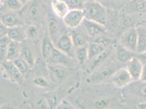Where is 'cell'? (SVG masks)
<instances>
[{
  "mask_svg": "<svg viewBox=\"0 0 146 109\" xmlns=\"http://www.w3.org/2000/svg\"><path fill=\"white\" fill-rule=\"evenodd\" d=\"M137 31V44L136 51L138 54L146 51V28L138 25L136 27Z\"/></svg>",
  "mask_w": 146,
  "mask_h": 109,
  "instance_id": "cell-19",
  "label": "cell"
},
{
  "mask_svg": "<svg viewBox=\"0 0 146 109\" xmlns=\"http://www.w3.org/2000/svg\"><path fill=\"white\" fill-rule=\"evenodd\" d=\"M11 41L7 36L0 38V61L1 62L6 61L7 51Z\"/></svg>",
  "mask_w": 146,
  "mask_h": 109,
  "instance_id": "cell-27",
  "label": "cell"
},
{
  "mask_svg": "<svg viewBox=\"0 0 146 109\" xmlns=\"http://www.w3.org/2000/svg\"><path fill=\"white\" fill-rule=\"evenodd\" d=\"M139 25H140L141 26L146 28V14H145V17L143 18V19L141 20V23Z\"/></svg>",
  "mask_w": 146,
  "mask_h": 109,
  "instance_id": "cell-43",
  "label": "cell"
},
{
  "mask_svg": "<svg viewBox=\"0 0 146 109\" xmlns=\"http://www.w3.org/2000/svg\"><path fill=\"white\" fill-rule=\"evenodd\" d=\"M51 7L54 14L58 18L62 19L69 11L66 3L63 0H52Z\"/></svg>",
  "mask_w": 146,
  "mask_h": 109,
  "instance_id": "cell-17",
  "label": "cell"
},
{
  "mask_svg": "<svg viewBox=\"0 0 146 109\" xmlns=\"http://www.w3.org/2000/svg\"><path fill=\"white\" fill-rule=\"evenodd\" d=\"M132 52L119 44L116 48V57L118 61L121 63H128L134 56Z\"/></svg>",
  "mask_w": 146,
  "mask_h": 109,
  "instance_id": "cell-24",
  "label": "cell"
},
{
  "mask_svg": "<svg viewBox=\"0 0 146 109\" xmlns=\"http://www.w3.org/2000/svg\"><path fill=\"white\" fill-rule=\"evenodd\" d=\"M139 90L141 96L146 97V83H144L143 84L140 86Z\"/></svg>",
  "mask_w": 146,
  "mask_h": 109,
  "instance_id": "cell-39",
  "label": "cell"
},
{
  "mask_svg": "<svg viewBox=\"0 0 146 109\" xmlns=\"http://www.w3.org/2000/svg\"><path fill=\"white\" fill-rule=\"evenodd\" d=\"M38 28L35 25H30L26 27V33L28 39H35L38 36Z\"/></svg>",
  "mask_w": 146,
  "mask_h": 109,
  "instance_id": "cell-32",
  "label": "cell"
},
{
  "mask_svg": "<svg viewBox=\"0 0 146 109\" xmlns=\"http://www.w3.org/2000/svg\"><path fill=\"white\" fill-rule=\"evenodd\" d=\"M67 5L69 10L84 9L86 2L84 0H63Z\"/></svg>",
  "mask_w": 146,
  "mask_h": 109,
  "instance_id": "cell-31",
  "label": "cell"
},
{
  "mask_svg": "<svg viewBox=\"0 0 146 109\" xmlns=\"http://www.w3.org/2000/svg\"><path fill=\"white\" fill-rule=\"evenodd\" d=\"M85 18L84 9H72L69 11L62 20L63 24L67 27L75 29L82 24Z\"/></svg>",
  "mask_w": 146,
  "mask_h": 109,
  "instance_id": "cell-3",
  "label": "cell"
},
{
  "mask_svg": "<svg viewBox=\"0 0 146 109\" xmlns=\"http://www.w3.org/2000/svg\"><path fill=\"white\" fill-rule=\"evenodd\" d=\"M48 36L55 45L58 38L60 37V25L58 20L54 17L50 15L48 19Z\"/></svg>",
  "mask_w": 146,
  "mask_h": 109,
  "instance_id": "cell-15",
  "label": "cell"
},
{
  "mask_svg": "<svg viewBox=\"0 0 146 109\" xmlns=\"http://www.w3.org/2000/svg\"><path fill=\"white\" fill-rule=\"evenodd\" d=\"M1 67L3 75L9 80L17 83L22 82L23 75L20 72L13 61L2 62Z\"/></svg>",
  "mask_w": 146,
  "mask_h": 109,
  "instance_id": "cell-7",
  "label": "cell"
},
{
  "mask_svg": "<svg viewBox=\"0 0 146 109\" xmlns=\"http://www.w3.org/2000/svg\"><path fill=\"white\" fill-rule=\"evenodd\" d=\"M8 28L4 24L0 19V38L7 35Z\"/></svg>",
  "mask_w": 146,
  "mask_h": 109,
  "instance_id": "cell-37",
  "label": "cell"
},
{
  "mask_svg": "<svg viewBox=\"0 0 146 109\" xmlns=\"http://www.w3.org/2000/svg\"><path fill=\"white\" fill-rule=\"evenodd\" d=\"M48 68L51 80L55 82H61L67 77L69 69L60 65L48 63Z\"/></svg>",
  "mask_w": 146,
  "mask_h": 109,
  "instance_id": "cell-10",
  "label": "cell"
},
{
  "mask_svg": "<svg viewBox=\"0 0 146 109\" xmlns=\"http://www.w3.org/2000/svg\"><path fill=\"white\" fill-rule=\"evenodd\" d=\"M84 1H85L86 2V0H84Z\"/></svg>",
  "mask_w": 146,
  "mask_h": 109,
  "instance_id": "cell-48",
  "label": "cell"
},
{
  "mask_svg": "<svg viewBox=\"0 0 146 109\" xmlns=\"http://www.w3.org/2000/svg\"><path fill=\"white\" fill-rule=\"evenodd\" d=\"M85 18L101 24L104 25L106 20V10L103 5L97 1L86 2L84 8Z\"/></svg>",
  "mask_w": 146,
  "mask_h": 109,
  "instance_id": "cell-1",
  "label": "cell"
},
{
  "mask_svg": "<svg viewBox=\"0 0 146 109\" xmlns=\"http://www.w3.org/2000/svg\"><path fill=\"white\" fill-rule=\"evenodd\" d=\"M4 5L8 10L15 12L21 11L24 6L19 0H5Z\"/></svg>",
  "mask_w": 146,
  "mask_h": 109,
  "instance_id": "cell-28",
  "label": "cell"
},
{
  "mask_svg": "<svg viewBox=\"0 0 146 109\" xmlns=\"http://www.w3.org/2000/svg\"><path fill=\"white\" fill-rule=\"evenodd\" d=\"M110 101L108 98H100L98 99L94 103V108L96 109H106L110 105Z\"/></svg>",
  "mask_w": 146,
  "mask_h": 109,
  "instance_id": "cell-33",
  "label": "cell"
},
{
  "mask_svg": "<svg viewBox=\"0 0 146 109\" xmlns=\"http://www.w3.org/2000/svg\"><path fill=\"white\" fill-rule=\"evenodd\" d=\"M26 5V14L29 18L36 20L39 18L42 12V5L41 0H31Z\"/></svg>",
  "mask_w": 146,
  "mask_h": 109,
  "instance_id": "cell-14",
  "label": "cell"
},
{
  "mask_svg": "<svg viewBox=\"0 0 146 109\" xmlns=\"http://www.w3.org/2000/svg\"><path fill=\"white\" fill-rule=\"evenodd\" d=\"M72 30H73L69 33V35L71 37L75 48L85 45L88 43V37H86V33L85 34L81 31L76 30V29Z\"/></svg>",
  "mask_w": 146,
  "mask_h": 109,
  "instance_id": "cell-20",
  "label": "cell"
},
{
  "mask_svg": "<svg viewBox=\"0 0 146 109\" xmlns=\"http://www.w3.org/2000/svg\"><path fill=\"white\" fill-rule=\"evenodd\" d=\"M55 45L50 38L48 35L44 37L42 44V54L44 60L46 61L51 54Z\"/></svg>",
  "mask_w": 146,
  "mask_h": 109,
  "instance_id": "cell-25",
  "label": "cell"
},
{
  "mask_svg": "<svg viewBox=\"0 0 146 109\" xmlns=\"http://www.w3.org/2000/svg\"><path fill=\"white\" fill-rule=\"evenodd\" d=\"M46 61L47 63L60 65L69 69L73 68L75 66L73 58L64 54L56 47L54 48L48 59Z\"/></svg>",
  "mask_w": 146,
  "mask_h": 109,
  "instance_id": "cell-2",
  "label": "cell"
},
{
  "mask_svg": "<svg viewBox=\"0 0 146 109\" xmlns=\"http://www.w3.org/2000/svg\"><path fill=\"white\" fill-rule=\"evenodd\" d=\"M74 107L66 100H63L59 104L56 109H74Z\"/></svg>",
  "mask_w": 146,
  "mask_h": 109,
  "instance_id": "cell-36",
  "label": "cell"
},
{
  "mask_svg": "<svg viewBox=\"0 0 146 109\" xmlns=\"http://www.w3.org/2000/svg\"><path fill=\"white\" fill-rule=\"evenodd\" d=\"M36 109H50L45 97L40 98L36 103Z\"/></svg>",
  "mask_w": 146,
  "mask_h": 109,
  "instance_id": "cell-35",
  "label": "cell"
},
{
  "mask_svg": "<svg viewBox=\"0 0 146 109\" xmlns=\"http://www.w3.org/2000/svg\"><path fill=\"white\" fill-rule=\"evenodd\" d=\"M2 1H3V0H0V5H1V3H2Z\"/></svg>",
  "mask_w": 146,
  "mask_h": 109,
  "instance_id": "cell-47",
  "label": "cell"
},
{
  "mask_svg": "<svg viewBox=\"0 0 146 109\" xmlns=\"http://www.w3.org/2000/svg\"><path fill=\"white\" fill-rule=\"evenodd\" d=\"M24 6L26 5L27 3H29L31 0H19Z\"/></svg>",
  "mask_w": 146,
  "mask_h": 109,
  "instance_id": "cell-44",
  "label": "cell"
},
{
  "mask_svg": "<svg viewBox=\"0 0 146 109\" xmlns=\"http://www.w3.org/2000/svg\"><path fill=\"white\" fill-rule=\"evenodd\" d=\"M0 109H13V106L10 103H6L1 105Z\"/></svg>",
  "mask_w": 146,
  "mask_h": 109,
  "instance_id": "cell-41",
  "label": "cell"
},
{
  "mask_svg": "<svg viewBox=\"0 0 146 109\" xmlns=\"http://www.w3.org/2000/svg\"><path fill=\"white\" fill-rule=\"evenodd\" d=\"M145 1H146V0H145Z\"/></svg>",
  "mask_w": 146,
  "mask_h": 109,
  "instance_id": "cell-50",
  "label": "cell"
},
{
  "mask_svg": "<svg viewBox=\"0 0 146 109\" xmlns=\"http://www.w3.org/2000/svg\"><path fill=\"white\" fill-rule=\"evenodd\" d=\"M82 24H83L86 33L91 38H97L107 35V31L104 25L86 18Z\"/></svg>",
  "mask_w": 146,
  "mask_h": 109,
  "instance_id": "cell-6",
  "label": "cell"
},
{
  "mask_svg": "<svg viewBox=\"0 0 146 109\" xmlns=\"http://www.w3.org/2000/svg\"><path fill=\"white\" fill-rule=\"evenodd\" d=\"M107 0H98L97 1L98 2H100L101 3V2H106Z\"/></svg>",
  "mask_w": 146,
  "mask_h": 109,
  "instance_id": "cell-45",
  "label": "cell"
},
{
  "mask_svg": "<svg viewBox=\"0 0 146 109\" xmlns=\"http://www.w3.org/2000/svg\"><path fill=\"white\" fill-rule=\"evenodd\" d=\"M110 54L111 52L109 50H107L106 49L102 53L97 55L91 61H91V62L88 68L90 74L101 67L109 57Z\"/></svg>",
  "mask_w": 146,
  "mask_h": 109,
  "instance_id": "cell-18",
  "label": "cell"
},
{
  "mask_svg": "<svg viewBox=\"0 0 146 109\" xmlns=\"http://www.w3.org/2000/svg\"><path fill=\"white\" fill-rule=\"evenodd\" d=\"M116 1H118V2H119V1H121L122 0H116Z\"/></svg>",
  "mask_w": 146,
  "mask_h": 109,
  "instance_id": "cell-46",
  "label": "cell"
},
{
  "mask_svg": "<svg viewBox=\"0 0 146 109\" xmlns=\"http://www.w3.org/2000/svg\"><path fill=\"white\" fill-rule=\"evenodd\" d=\"M143 67V64L137 56H134L128 62L127 69L133 81L140 80V75Z\"/></svg>",
  "mask_w": 146,
  "mask_h": 109,
  "instance_id": "cell-12",
  "label": "cell"
},
{
  "mask_svg": "<svg viewBox=\"0 0 146 109\" xmlns=\"http://www.w3.org/2000/svg\"><path fill=\"white\" fill-rule=\"evenodd\" d=\"M129 14H146V1L129 0L125 6Z\"/></svg>",
  "mask_w": 146,
  "mask_h": 109,
  "instance_id": "cell-11",
  "label": "cell"
},
{
  "mask_svg": "<svg viewBox=\"0 0 146 109\" xmlns=\"http://www.w3.org/2000/svg\"><path fill=\"white\" fill-rule=\"evenodd\" d=\"M74 109H76V108H74Z\"/></svg>",
  "mask_w": 146,
  "mask_h": 109,
  "instance_id": "cell-49",
  "label": "cell"
},
{
  "mask_svg": "<svg viewBox=\"0 0 146 109\" xmlns=\"http://www.w3.org/2000/svg\"><path fill=\"white\" fill-rule=\"evenodd\" d=\"M7 36L13 42L19 43L23 42L27 39L26 27L24 26H20L9 28Z\"/></svg>",
  "mask_w": 146,
  "mask_h": 109,
  "instance_id": "cell-16",
  "label": "cell"
},
{
  "mask_svg": "<svg viewBox=\"0 0 146 109\" xmlns=\"http://www.w3.org/2000/svg\"><path fill=\"white\" fill-rule=\"evenodd\" d=\"M6 13L2 14L0 16V19L2 23L9 28H12L14 27L24 26V22L15 12Z\"/></svg>",
  "mask_w": 146,
  "mask_h": 109,
  "instance_id": "cell-13",
  "label": "cell"
},
{
  "mask_svg": "<svg viewBox=\"0 0 146 109\" xmlns=\"http://www.w3.org/2000/svg\"><path fill=\"white\" fill-rule=\"evenodd\" d=\"M106 49L105 47L102 44L97 42H92L88 43V60L91 61L97 55L102 53Z\"/></svg>",
  "mask_w": 146,
  "mask_h": 109,
  "instance_id": "cell-23",
  "label": "cell"
},
{
  "mask_svg": "<svg viewBox=\"0 0 146 109\" xmlns=\"http://www.w3.org/2000/svg\"><path fill=\"white\" fill-rule=\"evenodd\" d=\"M139 80L143 83H146V64H143Z\"/></svg>",
  "mask_w": 146,
  "mask_h": 109,
  "instance_id": "cell-38",
  "label": "cell"
},
{
  "mask_svg": "<svg viewBox=\"0 0 146 109\" xmlns=\"http://www.w3.org/2000/svg\"><path fill=\"white\" fill-rule=\"evenodd\" d=\"M137 57L140 59V61L142 62L143 64H146V51L143 53L138 54Z\"/></svg>",
  "mask_w": 146,
  "mask_h": 109,
  "instance_id": "cell-40",
  "label": "cell"
},
{
  "mask_svg": "<svg viewBox=\"0 0 146 109\" xmlns=\"http://www.w3.org/2000/svg\"><path fill=\"white\" fill-rule=\"evenodd\" d=\"M21 43L11 41L7 51L6 61H14L20 57Z\"/></svg>",
  "mask_w": 146,
  "mask_h": 109,
  "instance_id": "cell-21",
  "label": "cell"
},
{
  "mask_svg": "<svg viewBox=\"0 0 146 109\" xmlns=\"http://www.w3.org/2000/svg\"><path fill=\"white\" fill-rule=\"evenodd\" d=\"M55 47L72 58L75 56V47L69 33H62L55 43Z\"/></svg>",
  "mask_w": 146,
  "mask_h": 109,
  "instance_id": "cell-8",
  "label": "cell"
},
{
  "mask_svg": "<svg viewBox=\"0 0 146 109\" xmlns=\"http://www.w3.org/2000/svg\"><path fill=\"white\" fill-rule=\"evenodd\" d=\"M75 57L80 64H84L86 61H88V44L76 48Z\"/></svg>",
  "mask_w": 146,
  "mask_h": 109,
  "instance_id": "cell-26",
  "label": "cell"
},
{
  "mask_svg": "<svg viewBox=\"0 0 146 109\" xmlns=\"http://www.w3.org/2000/svg\"><path fill=\"white\" fill-rule=\"evenodd\" d=\"M13 62L23 75L28 73L31 68L30 65L21 57H19L17 59Z\"/></svg>",
  "mask_w": 146,
  "mask_h": 109,
  "instance_id": "cell-29",
  "label": "cell"
},
{
  "mask_svg": "<svg viewBox=\"0 0 146 109\" xmlns=\"http://www.w3.org/2000/svg\"><path fill=\"white\" fill-rule=\"evenodd\" d=\"M137 44V31L136 27L125 31L120 38V44L132 53H136Z\"/></svg>",
  "mask_w": 146,
  "mask_h": 109,
  "instance_id": "cell-4",
  "label": "cell"
},
{
  "mask_svg": "<svg viewBox=\"0 0 146 109\" xmlns=\"http://www.w3.org/2000/svg\"><path fill=\"white\" fill-rule=\"evenodd\" d=\"M115 72V68L113 66H109L103 68L100 67L91 73L90 76L86 79V81L88 84L99 83L111 78Z\"/></svg>",
  "mask_w": 146,
  "mask_h": 109,
  "instance_id": "cell-5",
  "label": "cell"
},
{
  "mask_svg": "<svg viewBox=\"0 0 146 109\" xmlns=\"http://www.w3.org/2000/svg\"><path fill=\"white\" fill-rule=\"evenodd\" d=\"M111 79L113 84L118 88H123L133 81L127 68L117 69L111 76Z\"/></svg>",
  "mask_w": 146,
  "mask_h": 109,
  "instance_id": "cell-9",
  "label": "cell"
},
{
  "mask_svg": "<svg viewBox=\"0 0 146 109\" xmlns=\"http://www.w3.org/2000/svg\"><path fill=\"white\" fill-rule=\"evenodd\" d=\"M137 108L138 109H146V102L138 104Z\"/></svg>",
  "mask_w": 146,
  "mask_h": 109,
  "instance_id": "cell-42",
  "label": "cell"
},
{
  "mask_svg": "<svg viewBox=\"0 0 146 109\" xmlns=\"http://www.w3.org/2000/svg\"><path fill=\"white\" fill-rule=\"evenodd\" d=\"M33 84L39 87H46L48 86V82L42 76H37L33 80Z\"/></svg>",
  "mask_w": 146,
  "mask_h": 109,
  "instance_id": "cell-34",
  "label": "cell"
},
{
  "mask_svg": "<svg viewBox=\"0 0 146 109\" xmlns=\"http://www.w3.org/2000/svg\"><path fill=\"white\" fill-rule=\"evenodd\" d=\"M21 54L20 57L24 60L30 66L31 68L33 67L35 64L36 58L35 54L31 47L28 45H21Z\"/></svg>",
  "mask_w": 146,
  "mask_h": 109,
  "instance_id": "cell-22",
  "label": "cell"
},
{
  "mask_svg": "<svg viewBox=\"0 0 146 109\" xmlns=\"http://www.w3.org/2000/svg\"><path fill=\"white\" fill-rule=\"evenodd\" d=\"M45 98L48 104L50 109H56L59 105V97L56 93L51 92L47 93Z\"/></svg>",
  "mask_w": 146,
  "mask_h": 109,
  "instance_id": "cell-30",
  "label": "cell"
}]
</instances>
